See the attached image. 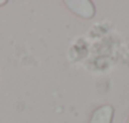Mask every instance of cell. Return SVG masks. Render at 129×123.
Here are the masks:
<instances>
[{"label":"cell","mask_w":129,"mask_h":123,"mask_svg":"<svg viewBox=\"0 0 129 123\" xmlns=\"http://www.w3.org/2000/svg\"><path fill=\"white\" fill-rule=\"evenodd\" d=\"M64 4L69 10L82 19H92L95 15V7L90 0H66Z\"/></svg>","instance_id":"obj_1"},{"label":"cell","mask_w":129,"mask_h":123,"mask_svg":"<svg viewBox=\"0 0 129 123\" xmlns=\"http://www.w3.org/2000/svg\"><path fill=\"white\" fill-rule=\"evenodd\" d=\"M125 123H129V117L126 118V122H125Z\"/></svg>","instance_id":"obj_4"},{"label":"cell","mask_w":129,"mask_h":123,"mask_svg":"<svg viewBox=\"0 0 129 123\" xmlns=\"http://www.w3.org/2000/svg\"><path fill=\"white\" fill-rule=\"evenodd\" d=\"M8 2H7V0H0V7H3V5H5Z\"/></svg>","instance_id":"obj_3"},{"label":"cell","mask_w":129,"mask_h":123,"mask_svg":"<svg viewBox=\"0 0 129 123\" xmlns=\"http://www.w3.org/2000/svg\"><path fill=\"white\" fill-rule=\"evenodd\" d=\"M113 117H114V108L109 104H105L96 108L92 112L89 123H111Z\"/></svg>","instance_id":"obj_2"}]
</instances>
